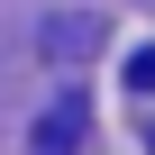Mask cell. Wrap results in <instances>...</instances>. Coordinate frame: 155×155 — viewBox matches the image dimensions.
Wrapping results in <instances>:
<instances>
[{
  "instance_id": "1",
  "label": "cell",
  "mask_w": 155,
  "mask_h": 155,
  "mask_svg": "<svg viewBox=\"0 0 155 155\" xmlns=\"http://www.w3.org/2000/svg\"><path fill=\"white\" fill-rule=\"evenodd\" d=\"M82 146V91H64L46 119H37V155H73Z\"/></svg>"
},
{
  "instance_id": "3",
  "label": "cell",
  "mask_w": 155,
  "mask_h": 155,
  "mask_svg": "<svg viewBox=\"0 0 155 155\" xmlns=\"http://www.w3.org/2000/svg\"><path fill=\"white\" fill-rule=\"evenodd\" d=\"M128 82H137V91H155V46H137V55H128Z\"/></svg>"
},
{
  "instance_id": "2",
  "label": "cell",
  "mask_w": 155,
  "mask_h": 155,
  "mask_svg": "<svg viewBox=\"0 0 155 155\" xmlns=\"http://www.w3.org/2000/svg\"><path fill=\"white\" fill-rule=\"evenodd\" d=\"M91 37H101V28H91V18H64V28H55V18H46V28H37V46H46V55H82V46H91Z\"/></svg>"
}]
</instances>
